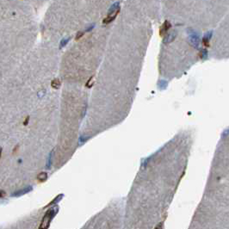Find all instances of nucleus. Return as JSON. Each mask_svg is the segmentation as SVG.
<instances>
[{"label":"nucleus","instance_id":"423d86ee","mask_svg":"<svg viewBox=\"0 0 229 229\" xmlns=\"http://www.w3.org/2000/svg\"><path fill=\"white\" fill-rule=\"evenodd\" d=\"M47 178H48V174H47L46 172H41V173H40L38 175V177H37V179H38V181H40V182H44V181L47 180Z\"/></svg>","mask_w":229,"mask_h":229},{"label":"nucleus","instance_id":"0eeeda50","mask_svg":"<svg viewBox=\"0 0 229 229\" xmlns=\"http://www.w3.org/2000/svg\"><path fill=\"white\" fill-rule=\"evenodd\" d=\"M175 37H176V33H175V32H172L171 34L168 35V36H167L166 40H165V41H166V42H170V41H171Z\"/></svg>","mask_w":229,"mask_h":229},{"label":"nucleus","instance_id":"9d476101","mask_svg":"<svg viewBox=\"0 0 229 229\" xmlns=\"http://www.w3.org/2000/svg\"><path fill=\"white\" fill-rule=\"evenodd\" d=\"M83 34H84V33H78V35H77V36H76L77 40L80 38L81 36H83Z\"/></svg>","mask_w":229,"mask_h":229},{"label":"nucleus","instance_id":"6e6552de","mask_svg":"<svg viewBox=\"0 0 229 229\" xmlns=\"http://www.w3.org/2000/svg\"><path fill=\"white\" fill-rule=\"evenodd\" d=\"M52 85H53V88H58V87H59V85H60V81H59L58 79H55V80H53V81L52 82Z\"/></svg>","mask_w":229,"mask_h":229},{"label":"nucleus","instance_id":"7ed1b4c3","mask_svg":"<svg viewBox=\"0 0 229 229\" xmlns=\"http://www.w3.org/2000/svg\"><path fill=\"white\" fill-rule=\"evenodd\" d=\"M171 27V24L169 21H165V23L162 24L159 29V35L160 36H165L166 33L168 32V30L170 29V28Z\"/></svg>","mask_w":229,"mask_h":229},{"label":"nucleus","instance_id":"f8f14e48","mask_svg":"<svg viewBox=\"0 0 229 229\" xmlns=\"http://www.w3.org/2000/svg\"><path fill=\"white\" fill-rule=\"evenodd\" d=\"M1 153H2V149L0 148V157H1Z\"/></svg>","mask_w":229,"mask_h":229},{"label":"nucleus","instance_id":"9b49d317","mask_svg":"<svg viewBox=\"0 0 229 229\" xmlns=\"http://www.w3.org/2000/svg\"><path fill=\"white\" fill-rule=\"evenodd\" d=\"M5 195V193H4V191H0V198L1 197H3Z\"/></svg>","mask_w":229,"mask_h":229},{"label":"nucleus","instance_id":"1a4fd4ad","mask_svg":"<svg viewBox=\"0 0 229 229\" xmlns=\"http://www.w3.org/2000/svg\"><path fill=\"white\" fill-rule=\"evenodd\" d=\"M68 41H69V39H65V40H62V41H61V43H60V48H62V47H64L65 45H66V43L68 42Z\"/></svg>","mask_w":229,"mask_h":229},{"label":"nucleus","instance_id":"f257e3e1","mask_svg":"<svg viewBox=\"0 0 229 229\" xmlns=\"http://www.w3.org/2000/svg\"><path fill=\"white\" fill-rule=\"evenodd\" d=\"M120 11H121L120 3L119 2L114 3V4L110 7V11H109V13H108V16L103 19L102 23L103 24H109V23H112L115 19V17L117 16V15L119 14Z\"/></svg>","mask_w":229,"mask_h":229},{"label":"nucleus","instance_id":"20e7f679","mask_svg":"<svg viewBox=\"0 0 229 229\" xmlns=\"http://www.w3.org/2000/svg\"><path fill=\"white\" fill-rule=\"evenodd\" d=\"M32 191V187L29 186V187H26L24 189H22V190H19V191H16L11 194L12 196H15V197H17V196H23L24 194H27L28 193L29 191Z\"/></svg>","mask_w":229,"mask_h":229},{"label":"nucleus","instance_id":"f03ea898","mask_svg":"<svg viewBox=\"0 0 229 229\" xmlns=\"http://www.w3.org/2000/svg\"><path fill=\"white\" fill-rule=\"evenodd\" d=\"M56 212H57V210H55V208L49 209V210L46 213L45 216L43 218V220H42V221H41V226H40V228H48L49 227L50 221L52 220V219L53 218V216L55 215Z\"/></svg>","mask_w":229,"mask_h":229},{"label":"nucleus","instance_id":"39448f33","mask_svg":"<svg viewBox=\"0 0 229 229\" xmlns=\"http://www.w3.org/2000/svg\"><path fill=\"white\" fill-rule=\"evenodd\" d=\"M211 35H212V32H209V33H208L206 36H205V37L203 40V44L206 46V47H208L209 46V39L211 37Z\"/></svg>","mask_w":229,"mask_h":229}]
</instances>
